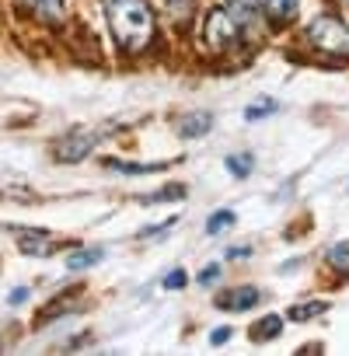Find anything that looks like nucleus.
<instances>
[{"label":"nucleus","instance_id":"13","mask_svg":"<svg viewBox=\"0 0 349 356\" xmlns=\"http://www.w3.org/2000/svg\"><path fill=\"white\" fill-rule=\"evenodd\" d=\"M273 112H276V102H273V98H259V102H252V105L245 108V119H248V122H259L262 115H273Z\"/></svg>","mask_w":349,"mask_h":356},{"label":"nucleus","instance_id":"23","mask_svg":"<svg viewBox=\"0 0 349 356\" xmlns=\"http://www.w3.org/2000/svg\"><path fill=\"white\" fill-rule=\"evenodd\" d=\"M227 339H231V328H213V335H210V342H213V346H224Z\"/></svg>","mask_w":349,"mask_h":356},{"label":"nucleus","instance_id":"9","mask_svg":"<svg viewBox=\"0 0 349 356\" xmlns=\"http://www.w3.org/2000/svg\"><path fill=\"white\" fill-rule=\"evenodd\" d=\"M297 4H300V0H259V8L269 11L273 18H279V22L293 18V15H297Z\"/></svg>","mask_w":349,"mask_h":356},{"label":"nucleus","instance_id":"17","mask_svg":"<svg viewBox=\"0 0 349 356\" xmlns=\"http://www.w3.org/2000/svg\"><path fill=\"white\" fill-rule=\"evenodd\" d=\"M182 196H186V189H182V186H168V189H161V193L143 196V203H168V200H182Z\"/></svg>","mask_w":349,"mask_h":356},{"label":"nucleus","instance_id":"11","mask_svg":"<svg viewBox=\"0 0 349 356\" xmlns=\"http://www.w3.org/2000/svg\"><path fill=\"white\" fill-rule=\"evenodd\" d=\"M22 252L25 255H49V238L39 231V234H22Z\"/></svg>","mask_w":349,"mask_h":356},{"label":"nucleus","instance_id":"1","mask_svg":"<svg viewBox=\"0 0 349 356\" xmlns=\"http://www.w3.org/2000/svg\"><path fill=\"white\" fill-rule=\"evenodd\" d=\"M108 25L119 39L122 49H143L154 35V15L147 8V0H105Z\"/></svg>","mask_w":349,"mask_h":356},{"label":"nucleus","instance_id":"10","mask_svg":"<svg viewBox=\"0 0 349 356\" xmlns=\"http://www.w3.org/2000/svg\"><path fill=\"white\" fill-rule=\"evenodd\" d=\"M325 307H328L325 300H307V304H297V307H290V311H286V318L300 325V321H311V318L325 314Z\"/></svg>","mask_w":349,"mask_h":356},{"label":"nucleus","instance_id":"7","mask_svg":"<svg viewBox=\"0 0 349 356\" xmlns=\"http://www.w3.org/2000/svg\"><path fill=\"white\" fill-rule=\"evenodd\" d=\"M210 126H213V115H210V112H193L189 119L179 122V133H182L186 140H193V136H203Z\"/></svg>","mask_w":349,"mask_h":356},{"label":"nucleus","instance_id":"14","mask_svg":"<svg viewBox=\"0 0 349 356\" xmlns=\"http://www.w3.org/2000/svg\"><path fill=\"white\" fill-rule=\"evenodd\" d=\"M227 171H231L234 178H248V171H252V154H231V157H227Z\"/></svg>","mask_w":349,"mask_h":356},{"label":"nucleus","instance_id":"24","mask_svg":"<svg viewBox=\"0 0 349 356\" xmlns=\"http://www.w3.org/2000/svg\"><path fill=\"white\" fill-rule=\"evenodd\" d=\"M227 259H248V248H231Z\"/></svg>","mask_w":349,"mask_h":356},{"label":"nucleus","instance_id":"2","mask_svg":"<svg viewBox=\"0 0 349 356\" xmlns=\"http://www.w3.org/2000/svg\"><path fill=\"white\" fill-rule=\"evenodd\" d=\"M311 42L328 56H349V25L332 15H321L311 22Z\"/></svg>","mask_w":349,"mask_h":356},{"label":"nucleus","instance_id":"21","mask_svg":"<svg viewBox=\"0 0 349 356\" xmlns=\"http://www.w3.org/2000/svg\"><path fill=\"white\" fill-rule=\"evenodd\" d=\"M217 276H220V266H206V269L200 273V283H206V286H210Z\"/></svg>","mask_w":349,"mask_h":356},{"label":"nucleus","instance_id":"16","mask_svg":"<svg viewBox=\"0 0 349 356\" xmlns=\"http://www.w3.org/2000/svg\"><path fill=\"white\" fill-rule=\"evenodd\" d=\"M231 224H234V213H231V210H217V213L206 220V234H224Z\"/></svg>","mask_w":349,"mask_h":356},{"label":"nucleus","instance_id":"8","mask_svg":"<svg viewBox=\"0 0 349 356\" xmlns=\"http://www.w3.org/2000/svg\"><path fill=\"white\" fill-rule=\"evenodd\" d=\"M102 259H105V248H81V252H74V255L67 259V269H70V273H81V269L98 266Z\"/></svg>","mask_w":349,"mask_h":356},{"label":"nucleus","instance_id":"3","mask_svg":"<svg viewBox=\"0 0 349 356\" xmlns=\"http://www.w3.org/2000/svg\"><path fill=\"white\" fill-rule=\"evenodd\" d=\"M238 39V22L231 18L227 8H210L203 18V42L210 49H227Z\"/></svg>","mask_w":349,"mask_h":356},{"label":"nucleus","instance_id":"5","mask_svg":"<svg viewBox=\"0 0 349 356\" xmlns=\"http://www.w3.org/2000/svg\"><path fill=\"white\" fill-rule=\"evenodd\" d=\"M259 290L255 286H238V290H231V293H224L217 304L224 307V311H248V307H255L259 304Z\"/></svg>","mask_w":349,"mask_h":356},{"label":"nucleus","instance_id":"26","mask_svg":"<svg viewBox=\"0 0 349 356\" xmlns=\"http://www.w3.org/2000/svg\"><path fill=\"white\" fill-rule=\"evenodd\" d=\"M342 4H349V0H342Z\"/></svg>","mask_w":349,"mask_h":356},{"label":"nucleus","instance_id":"22","mask_svg":"<svg viewBox=\"0 0 349 356\" xmlns=\"http://www.w3.org/2000/svg\"><path fill=\"white\" fill-rule=\"evenodd\" d=\"M8 300H11V304H25V300H29V286H18V290H11V293H8Z\"/></svg>","mask_w":349,"mask_h":356},{"label":"nucleus","instance_id":"6","mask_svg":"<svg viewBox=\"0 0 349 356\" xmlns=\"http://www.w3.org/2000/svg\"><path fill=\"white\" fill-rule=\"evenodd\" d=\"M227 11H231V18L238 22V29H252L255 22H259V0H231L227 4Z\"/></svg>","mask_w":349,"mask_h":356},{"label":"nucleus","instance_id":"4","mask_svg":"<svg viewBox=\"0 0 349 356\" xmlns=\"http://www.w3.org/2000/svg\"><path fill=\"white\" fill-rule=\"evenodd\" d=\"M95 136H98V129H77V133L63 136L60 147H56V161H81V157H88V150L95 147Z\"/></svg>","mask_w":349,"mask_h":356},{"label":"nucleus","instance_id":"25","mask_svg":"<svg viewBox=\"0 0 349 356\" xmlns=\"http://www.w3.org/2000/svg\"><path fill=\"white\" fill-rule=\"evenodd\" d=\"M179 4H182V11H189V4H193V0H171V8H174V11H179Z\"/></svg>","mask_w":349,"mask_h":356},{"label":"nucleus","instance_id":"20","mask_svg":"<svg viewBox=\"0 0 349 356\" xmlns=\"http://www.w3.org/2000/svg\"><path fill=\"white\" fill-rule=\"evenodd\" d=\"M189 283V276H186V269H171L168 276H164V290H182Z\"/></svg>","mask_w":349,"mask_h":356},{"label":"nucleus","instance_id":"18","mask_svg":"<svg viewBox=\"0 0 349 356\" xmlns=\"http://www.w3.org/2000/svg\"><path fill=\"white\" fill-rule=\"evenodd\" d=\"M328 262L335 269H349V241H339L332 252H328Z\"/></svg>","mask_w":349,"mask_h":356},{"label":"nucleus","instance_id":"19","mask_svg":"<svg viewBox=\"0 0 349 356\" xmlns=\"http://www.w3.org/2000/svg\"><path fill=\"white\" fill-rule=\"evenodd\" d=\"M35 11L42 18H63V0H35Z\"/></svg>","mask_w":349,"mask_h":356},{"label":"nucleus","instance_id":"12","mask_svg":"<svg viewBox=\"0 0 349 356\" xmlns=\"http://www.w3.org/2000/svg\"><path fill=\"white\" fill-rule=\"evenodd\" d=\"M279 328H283V321H279L276 314H269L266 321H259V325L252 328V339H255V342H262V339H276Z\"/></svg>","mask_w":349,"mask_h":356},{"label":"nucleus","instance_id":"15","mask_svg":"<svg viewBox=\"0 0 349 356\" xmlns=\"http://www.w3.org/2000/svg\"><path fill=\"white\" fill-rule=\"evenodd\" d=\"M112 171H122V175H150V171H161V164H129V161H108Z\"/></svg>","mask_w":349,"mask_h":356}]
</instances>
